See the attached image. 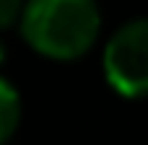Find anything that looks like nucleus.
Listing matches in <instances>:
<instances>
[{"instance_id": "1", "label": "nucleus", "mask_w": 148, "mask_h": 145, "mask_svg": "<svg viewBox=\"0 0 148 145\" xmlns=\"http://www.w3.org/2000/svg\"><path fill=\"white\" fill-rule=\"evenodd\" d=\"M18 23L39 54L75 60L99 39L101 13L96 0H23Z\"/></svg>"}, {"instance_id": "2", "label": "nucleus", "mask_w": 148, "mask_h": 145, "mask_svg": "<svg viewBox=\"0 0 148 145\" xmlns=\"http://www.w3.org/2000/svg\"><path fill=\"white\" fill-rule=\"evenodd\" d=\"M104 78L127 99L148 96V18L122 23L104 47Z\"/></svg>"}, {"instance_id": "3", "label": "nucleus", "mask_w": 148, "mask_h": 145, "mask_svg": "<svg viewBox=\"0 0 148 145\" xmlns=\"http://www.w3.org/2000/svg\"><path fill=\"white\" fill-rule=\"evenodd\" d=\"M21 119V99L10 80L0 78V145L8 143Z\"/></svg>"}, {"instance_id": "4", "label": "nucleus", "mask_w": 148, "mask_h": 145, "mask_svg": "<svg viewBox=\"0 0 148 145\" xmlns=\"http://www.w3.org/2000/svg\"><path fill=\"white\" fill-rule=\"evenodd\" d=\"M23 10V0H0V29H10L18 23Z\"/></svg>"}, {"instance_id": "5", "label": "nucleus", "mask_w": 148, "mask_h": 145, "mask_svg": "<svg viewBox=\"0 0 148 145\" xmlns=\"http://www.w3.org/2000/svg\"><path fill=\"white\" fill-rule=\"evenodd\" d=\"M5 60V47H3V42H0V62Z\"/></svg>"}]
</instances>
